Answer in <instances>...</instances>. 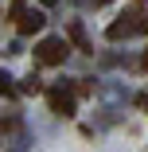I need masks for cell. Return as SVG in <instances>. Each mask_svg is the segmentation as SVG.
Masks as SVG:
<instances>
[{
  "label": "cell",
  "mask_w": 148,
  "mask_h": 152,
  "mask_svg": "<svg viewBox=\"0 0 148 152\" xmlns=\"http://www.w3.org/2000/svg\"><path fill=\"white\" fill-rule=\"evenodd\" d=\"M70 39H74V43H78L82 51L90 47V43H86V31H82V23H70Z\"/></svg>",
  "instance_id": "obj_4"
},
{
  "label": "cell",
  "mask_w": 148,
  "mask_h": 152,
  "mask_svg": "<svg viewBox=\"0 0 148 152\" xmlns=\"http://www.w3.org/2000/svg\"><path fill=\"white\" fill-rule=\"evenodd\" d=\"M43 4H58V0H43Z\"/></svg>",
  "instance_id": "obj_8"
},
{
  "label": "cell",
  "mask_w": 148,
  "mask_h": 152,
  "mask_svg": "<svg viewBox=\"0 0 148 152\" xmlns=\"http://www.w3.org/2000/svg\"><path fill=\"white\" fill-rule=\"evenodd\" d=\"M47 102H51V109H55V113L70 117V113H74V90H66V86H55L51 94H47Z\"/></svg>",
  "instance_id": "obj_3"
},
{
  "label": "cell",
  "mask_w": 148,
  "mask_h": 152,
  "mask_svg": "<svg viewBox=\"0 0 148 152\" xmlns=\"http://www.w3.org/2000/svg\"><path fill=\"white\" fill-rule=\"evenodd\" d=\"M35 58H39L43 66H58V63L66 58V43L58 39V35H51V39H43V43L35 47Z\"/></svg>",
  "instance_id": "obj_1"
},
{
  "label": "cell",
  "mask_w": 148,
  "mask_h": 152,
  "mask_svg": "<svg viewBox=\"0 0 148 152\" xmlns=\"http://www.w3.org/2000/svg\"><path fill=\"white\" fill-rule=\"evenodd\" d=\"M0 94H8V98H16V86H12V78H8V74H0Z\"/></svg>",
  "instance_id": "obj_6"
},
{
  "label": "cell",
  "mask_w": 148,
  "mask_h": 152,
  "mask_svg": "<svg viewBox=\"0 0 148 152\" xmlns=\"http://www.w3.org/2000/svg\"><path fill=\"white\" fill-rule=\"evenodd\" d=\"M140 66H144V70H148V51H144V58H140Z\"/></svg>",
  "instance_id": "obj_7"
},
{
  "label": "cell",
  "mask_w": 148,
  "mask_h": 152,
  "mask_svg": "<svg viewBox=\"0 0 148 152\" xmlns=\"http://www.w3.org/2000/svg\"><path fill=\"white\" fill-rule=\"evenodd\" d=\"M12 20L20 23V35H35L39 27H43V12H27V8H12Z\"/></svg>",
  "instance_id": "obj_2"
},
{
  "label": "cell",
  "mask_w": 148,
  "mask_h": 152,
  "mask_svg": "<svg viewBox=\"0 0 148 152\" xmlns=\"http://www.w3.org/2000/svg\"><path fill=\"white\" fill-rule=\"evenodd\" d=\"M20 94H39V78H23V86H20Z\"/></svg>",
  "instance_id": "obj_5"
},
{
  "label": "cell",
  "mask_w": 148,
  "mask_h": 152,
  "mask_svg": "<svg viewBox=\"0 0 148 152\" xmlns=\"http://www.w3.org/2000/svg\"><path fill=\"white\" fill-rule=\"evenodd\" d=\"M16 4H20V0H16Z\"/></svg>",
  "instance_id": "obj_9"
}]
</instances>
